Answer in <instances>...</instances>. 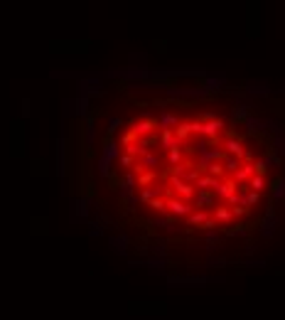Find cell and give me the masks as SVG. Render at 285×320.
<instances>
[{
	"mask_svg": "<svg viewBox=\"0 0 285 320\" xmlns=\"http://www.w3.org/2000/svg\"><path fill=\"white\" fill-rule=\"evenodd\" d=\"M113 175L135 212L184 234H231L268 212L280 163L236 113L207 101H162L118 126Z\"/></svg>",
	"mask_w": 285,
	"mask_h": 320,
	"instance_id": "6da1fadb",
	"label": "cell"
}]
</instances>
